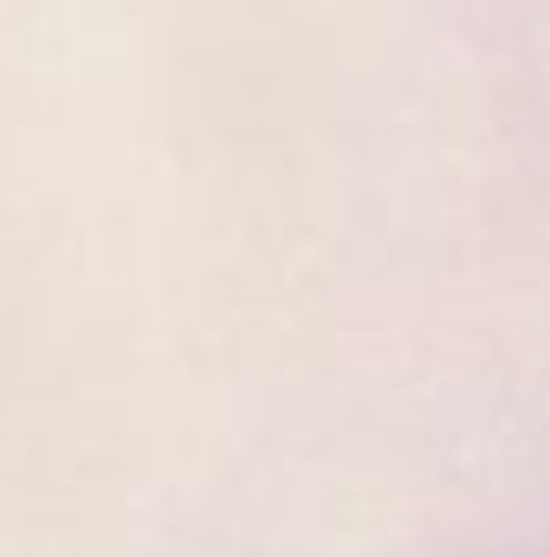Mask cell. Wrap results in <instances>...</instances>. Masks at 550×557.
<instances>
[]
</instances>
